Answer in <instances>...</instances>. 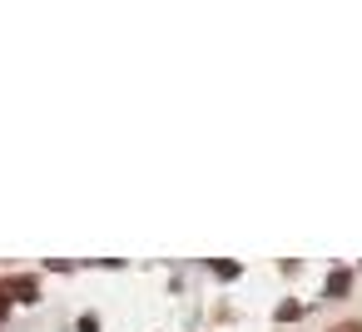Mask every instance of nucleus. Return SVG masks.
Here are the masks:
<instances>
[{"instance_id":"1","label":"nucleus","mask_w":362,"mask_h":332,"mask_svg":"<svg viewBox=\"0 0 362 332\" xmlns=\"http://www.w3.org/2000/svg\"><path fill=\"white\" fill-rule=\"evenodd\" d=\"M6 292H11V297H21V302H35V297H40V283H35V278H11V283H6Z\"/></svg>"},{"instance_id":"2","label":"nucleus","mask_w":362,"mask_h":332,"mask_svg":"<svg viewBox=\"0 0 362 332\" xmlns=\"http://www.w3.org/2000/svg\"><path fill=\"white\" fill-rule=\"evenodd\" d=\"M347 283H352L347 273H332V278H327V292H332V297H342V292H347Z\"/></svg>"},{"instance_id":"3","label":"nucleus","mask_w":362,"mask_h":332,"mask_svg":"<svg viewBox=\"0 0 362 332\" xmlns=\"http://www.w3.org/2000/svg\"><path fill=\"white\" fill-rule=\"evenodd\" d=\"M214 273L228 283V278H238V263H223V258H218V263H214Z\"/></svg>"},{"instance_id":"4","label":"nucleus","mask_w":362,"mask_h":332,"mask_svg":"<svg viewBox=\"0 0 362 332\" xmlns=\"http://www.w3.org/2000/svg\"><path fill=\"white\" fill-rule=\"evenodd\" d=\"M80 332H100V322L95 317H80Z\"/></svg>"},{"instance_id":"5","label":"nucleus","mask_w":362,"mask_h":332,"mask_svg":"<svg viewBox=\"0 0 362 332\" xmlns=\"http://www.w3.org/2000/svg\"><path fill=\"white\" fill-rule=\"evenodd\" d=\"M0 317H6V297H0Z\"/></svg>"}]
</instances>
